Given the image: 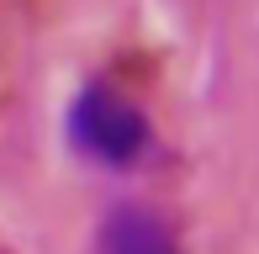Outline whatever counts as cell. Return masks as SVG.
I'll return each instance as SVG.
<instances>
[{"label": "cell", "instance_id": "6da1fadb", "mask_svg": "<svg viewBox=\"0 0 259 254\" xmlns=\"http://www.w3.org/2000/svg\"><path fill=\"white\" fill-rule=\"evenodd\" d=\"M69 143L106 170H127L154 148V133L127 96H116L111 85H90L69 106Z\"/></svg>", "mask_w": 259, "mask_h": 254}, {"label": "cell", "instance_id": "7a4b0ae2", "mask_svg": "<svg viewBox=\"0 0 259 254\" xmlns=\"http://www.w3.org/2000/svg\"><path fill=\"white\" fill-rule=\"evenodd\" d=\"M101 254H180L169 223L148 206H111L101 223Z\"/></svg>", "mask_w": 259, "mask_h": 254}]
</instances>
